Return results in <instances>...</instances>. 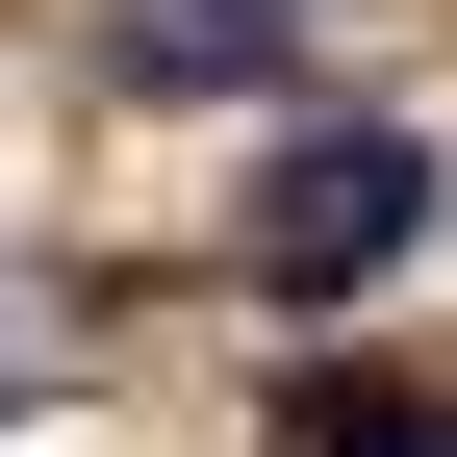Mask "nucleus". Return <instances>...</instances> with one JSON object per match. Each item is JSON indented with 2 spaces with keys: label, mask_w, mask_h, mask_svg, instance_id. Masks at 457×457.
Returning <instances> with one entry per match:
<instances>
[{
  "label": "nucleus",
  "mask_w": 457,
  "mask_h": 457,
  "mask_svg": "<svg viewBox=\"0 0 457 457\" xmlns=\"http://www.w3.org/2000/svg\"><path fill=\"white\" fill-rule=\"evenodd\" d=\"M432 228V128H305L279 153V204H254V279L279 305H330V279H381Z\"/></svg>",
  "instance_id": "obj_1"
},
{
  "label": "nucleus",
  "mask_w": 457,
  "mask_h": 457,
  "mask_svg": "<svg viewBox=\"0 0 457 457\" xmlns=\"http://www.w3.org/2000/svg\"><path fill=\"white\" fill-rule=\"evenodd\" d=\"M102 51H128V77H279V51H305V0H128V26H102Z\"/></svg>",
  "instance_id": "obj_2"
},
{
  "label": "nucleus",
  "mask_w": 457,
  "mask_h": 457,
  "mask_svg": "<svg viewBox=\"0 0 457 457\" xmlns=\"http://www.w3.org/2000/svg\"><path fill=\"white\" fill-rule=\"evenodd\" d=\"M305 457H457V381H330Z\"/></svg>",
  "instance_id": "obj_3"
}]
</instances>
